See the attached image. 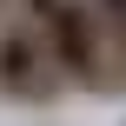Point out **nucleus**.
<instances>
[{
    "label": "nucleus",
    "mask_w": 126,
    "mask_h": 126,
    "mask_svg": "<svg viewBox=\"0 0 126 126\" xmlns=\"http://www.w3.org/2000/svg\"><path fill=\"white\" fill-rule=\"evenodd\" d=\"M27 20L40 27L53 66L66 86H86V93H126V60L106 47L100 20L86 0H27Z\"/></svg>",
    "instance_id": "f257e3e1"
},
{
    "label": "nucleus",
    "mask_w": 126,
    "mask_h": 126,
    "mask_svg": "<svg viewBox=\"0 0 126 126\" xmlns=\"http://www.w3.org/2000/svg\"><path fill=\"white\" fill-rule=\"evenodd\" d=\"M60 93H66V80H60L40 27H33V20H0V100H13V106H47V100H60Z\"/></svg>",
    "instance_id": "f03ea898"
}]
</instances>
